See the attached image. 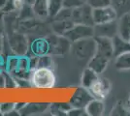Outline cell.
<instances>
[{
  "label": "cell",
  "mask_w": 130,
  "mask_h": 116,
  "mask_svg": "<svg viewBox=\"0 0 130 116\" xmlns=\"http://www.w3.org/2000/svg\"><path fill=\"white\" fill-rule=\"evenodd\" d=\"M56 78L52 69L36 68L31 72L30 82L31 85L38 89L53 88L55 84Z\"/></svg>",
  "instance_id": "obj_1"
},
{
  "label": "cell",
  "mask_w": 130,
  "mask_h": 116,
  "mask_svg": "<svg viewBox=\"0 0 130 116\" xmlns=\"http://www.w3.org/2000/svg\"><path fill=\"white\" fill-rule=\"evenodd\" d=\"M73 54L79 59L89 60L96 53V41L94 37L86 38L74 42L71 44Z\"/></svg>",
  "instance_id": "obj_2"
},
{
  "label": "cell",
  "mask_w": 130,
  "mask_h": 116,
  "mask_svg": "<svg viewBox=\"0 0 130 116\" xmlns=\"http://www.w3.org/2000/svg\"><path fill=\"white\" fill-rule=\"evenodd\" d=\"M47 39L50 47V53L53 54H65L71 50V43L64 35L51 34Z\"/></svg>",
  "instance_id": "obj_3"
},
{
  "label": "cell",
  "mask_w": 130,
  "mask_h": 116,
  "mask_svg": "<svg viewBox=\"0 0 130 116\" xmlns=\"http://www.w3.org/2000/svg\"><path fill=\"white\" fill-rule=\"evenodd\" d=\"M64 36L70 41L71 43H74V42L80 41L83 39L94 37L93 26L83 24V23H75L64 34Z\"/></svg>",
  "instance_id": "obj_4"
},
{
  "label": "cell",
  "mask_w": 130,
  "mask_h": 116,
  "mask_svg": "<svg viewBox=\"0 0 130 116\" xmlns=\"http://www.w3.org/2000/svg\"><path fill=\"white\" fill-rule=\"evenodd\" d=\"M7 40L14 54L20 56L27 55L29 50V42L24 35L13 32L7 37Z\"/></svg>",
  "instance_id": "obj_5"
},
{
  "label": "cell",
  "mask_w": 130,
  "mask_h": 116,
  "mask_svg": "<svg viewBox=\"0 0 130 116\" xmlns=\"http://www.w3.org/2000/svg\"><path fill=\"white\" fill-rule=\"evenodd\" d=\"M92 12H93V9L86 2L80 7L72 9L71 19L74 23H83V24L93 26L94 22H93Z\"/></svg>",
  "instance_id": "obj_6"
},
{
  "label": "cell",
  "mask_w": 130,
  "mask_h": 116,
  "mask_svg": "<svg viewBox=\"0 0 130 116\" xmlns=\"http://www.w3.org/2000/svg\"><path fill=\"white\" fill-rule=\"evenodd\" d=\"M93 22L94 24L106 23V22L115 21L118 19V15L112 6H106L102 8L93 9Z\"/></svg>",
  "instance_id": "obj_7"
},
{
  "label": "cell",
  "mask_w": 130,
  "mask_h": 116,
  "mask_svg": "<svg viewBox=\"0 0 130 116\" xmlns=\"http://www.w3.org/2000/svg\"><path fill=\"white\" fill-rule=\"evenodd\" d=\"M111 88H112V85L110 80L105 77H99V78L93 83V85L88 90L94 99L103 101L111 92Z\"/></svg>",
  "instance_id": "obj_8"
},
{
  "label": "cell",
  "mask_w": 130,
  "mask_h": 116,
  "mask_svg": "<svg viewBox=\"0 0 130 116\" xmlns=\"http://www.w3.org/2000/svg\"><path fill=\"white\" fill-rule=\"evenodd\" d=\"M93 99L91 93L89 90L85 87H80L77 88L74 94L72 95L69 104L72 107H77V108H84L87 106V105Z\"/></svg>",
  "instance_id": "obj_9"
},
{
  "label": "cell",
  "mask_w": 130,
  "mask_h": 116,
  "mask_svg": "<svg viewBox=\"0 0 130 116\" xmlns=\"http://www.w3.org/2000/svg\"><path fill=\"white\" fill-rule=\"evenodd\" d=\"M94 37H106L113 39L118 35V22L117 20L93 25Z\"/></svg>",
  "instance_id": "obj_10"
},
{
  "label": "cell",
  "mask_w": 130,
  "mask_h": 116,
  "mask_svg": "<svg viewBox=\"0 0 130 116\" xmlns=\"http://www.w3.org/2000/svg\"><path fill=\"white\" fill-rule=\"evenodd\" d=\"M96 41V53L111 60L114 56L113 40L106 37H94Z\"/></svg>",
  "instance_id": "obj_11"
},
{
  "label": "cell",
  "mask_w": 130,
  "mask_h": 116,
  "mask_svg": "<svg viewBox=\"0 0 130 116\" xmlns=\"http://www.w3.org/2000/svg\"><path fill=\"white\" fill-rule=\"evenodd\" d=\"M29 52H30V55H36V56L50 54V47L47 39L46 38L35 39L32 43L29 44V50H28L27 53H29Z\"/></svg>",
  "instance_id": "obj_12"
},
{
  "label": "cell",
  "mask_w": 130,
  "mask_h": 116,
  "mask_svg": "<svg viewBox=\"0 0 130 116\" xmlns=\"http://www.w3.org/2000/svg\"><path fill=\"white\" fill-rule=\"evenodd\" d=\"M118 35L124 40H130V13L118 17Z\"/></svg>",
  "instance_id": "obj_13"
},
{
  "label": "cell",
  "mask_w": 130,
  "mask_h": 116,
  "mask_svg": "<svg viewBox=\"0 0 130 116\" xmlns=\"http://www.w3.org/2000/svg\"><path fill=\"white\" fill-rule=\"evenodd\" d=\"M109 61L110 60L107 59V58H105L103 56L95 53L88 60V68H90L94 72L97 73L98 75H100V74H102L107 69Z\"/></svg>",
  "instance_id": "obj_14"
},
{
  "label": "cell",
  "mask_w": 130,
  "mask_h": 116,
  "mask_svg": "<svg viewBox=\"0 0 130 116\" xmlns=\"http://www.w3.org/2000/svg\"><path fill=\"white\" fill-rule=\"evenodd\" d=\"M35 17L44 19L49 17V0H35L32 4Z\"/></svg>",
  "instance_id": "obj_15"
},
{
  "label": "cell",
  "mask_w": 130,
  "mask_h": 116,
  "mask_svg": "<svg viewBox=\"0 0 130 116\" xmlns=\"http://www.w3.org/2000/svg\"><path fill=\"white\" fill-rule=\"evenodd\" d=\"M86 114L88 116H100L104 112V104L101 100L93 99L85 107Z\"/></svg>",
  "instance_id": "obj_16"
},
{
  "label": "cell",
  "mask_w": 130,
  "mask_h": 116,
  "mask_svg": "<svg viewBox=\"0 0 130 116\" xmlns=\"http://www.w3.org/2000/svg\"><path fill=\"white\" fill-rule=\"evenodd\" d=\"M113 40V44H114V56L119 55L121 53H124L127 51H130V41L124 40L119 35L115 36Z\"/></svg>",
  "instance_id": "obj_17"
},
{
  "label": "cell",
  "mask_w": 130,
  "mask_h": 116,
  "mask_svg": "<svg viewBox=\"0 0 130 116\" xmlns=\"http://www.w3.org/2000/svg\"><path fill=\"white\" fill-rule=\"evenodd\" d=\"M98 78H99V75H98L97 73L94 72L93 70H91L90 68L87 67L86 70H84V72L82 74V86L87 89H89Z\"/></svg>",
  "instance_id": "obj_18"
},
{
  "label": "cell",
  "mask_w": 130,
  "mask_h": 116,
  "mask_svg": "<svg viewBox=\"0 0 130 116\" xmlns=\"http://www.w3.org/2000/svg\"><path fill=\"white\" fill-rule=\"evenodd\" d=\"M75 23L72 21V19L67 20H54L52 24V30L54 34L57 35H64Z\"/></svg>",
  "instance_id": "obj_19"
},
{
  "label": "cell",
  "mask_w": 130,
  "mask_h": 116,
  "mask_svg": "<svg viewBox=\"0 0 130 116\" xmlns=\"http://www.w3.org/2000/svg\"><path fill=\"white\" fill-rule=\"evenodd\" d=\"M115 68L119 71L130 70V51L121 53L115 57Z\"/></svg>",
  "instance_id": "obj_20"
},
{
  "label": "cell",
  "mask_w": 130,
  "mask_h": 116,
  "mask_svg": "<svg viewBox=\"0 0 130 116\" xmlns=\"http://www.w3.org/2000/svg\"><path fill=\"white\" fill-rule=\"evenodd\" d=\"M111 6L114 8L118 17L130 13V0H110Z\"/></svg>",
  "instance_id": "obj_21"
},
{
  "label": "cell",
  "mask_w": 130,
  "mask_h": 116,
  "mask_svg": "<svg viewBox=\"0 0 130 116\" xmlns=\"http://www.w3.org/2000/svg\"><path fill=\"white\" fill-rule=\"evenodd\" d=\"M49 107L50 105L48 104H26L20 112L22 114H25V115L38 114V113L44 112Z\"/></svg>",
  "instance_id": "obj_22"
},
{
  "label": "cell",
  "mask_w": 130,
  "mask_h": 116,
  "mask_svg": "<svg viewBox=\"0 0 130 116\" xmlns=\"http://www.w3.org/2000/svg\"><path fill=\"white\" fill-rule=\"evenodd\" d=\"M50 108H51V113L53 115H67L68 111L72 108V106L69 103L67 104H53L52 105H50Z\"/></svg>",
  "instance_id": "obj_23"
},
{
  "label": "cell",
  "mask_w": 130,
  "mask_h": 116,
  "mask_svg": "<svg viewBox=\"0 0 130 116\" xmlns=\"http://www.w3.org/2000/svg\"><path fill=\"white\" fill-rule=\"evenodd\" d=\"M18 14H19V17L22 20H31L35 17L32 5L27 4V3H23V5L19 10Z\"/></svg>",
  "instance_id": "obj_24"
},
{
  "label": "cell",
  "mask_w": 130,
  "mask_h": 116,
  "mask_svg": "<svg viewBox=\"0 0 130 116\" xmlns=\"http://www.w3.org/2000/svg\"><path fill=\"white\" fill-rule=\"evenodd\" d=\"M63 8V0H49V17L54 18Z\"/></svg>",
  "instance_id": "obj_25"
},
{
  "label": "cell",
  "mask_w": 130,
  "mask_h": 116,
  "mask_svg": "<svg viewBox=\"0 0 130 116\" xmlns=\"http://www.w3.org/2000/svg\"><path fill=\"white\" fill-rule=\"evenodd\" d=\"M53 67H54V60L49 54L39 56L37 68H47L53 70Z\"/></svg>",
  "instance_id": "obj_26"
},
{
  "label": "cell",
  "mask_w": 130,
  "mask_h": 116,
  "mask_svg": "<svg viewBox=\"0 0 130 116\" xmlns=\"http://www.w3.org/2000/svg\"><path fill=\"white\" fill-rule=\"evenodd\" d=\"M3 75H4V81H5V88H18L16 77L11 73H9L8 71H3Z\"/></svg>",
  "instance_id": "obj_27"
},
{
  "label": "cell",
  "mask_w": 130,
  "mask_h": 116,
  "mask_svg": "<svg viewBox=\"0 0 130 116\" xmlns=\"http://www.w3.org/2000/svg\"><path fill=\"white\" fill-rule=\"evenodd\" d=\"M71 17H72V9L63 7L54 17V20H67L71 19Z\"/></svg>",
  "instance_id": "obj_28"
},
{
  "label": "cell",
  "mask_w": 130,
  "mask_h": 116,
  "mask_svg": "<svg viewBox=\"0 0 130 116\" xmlns=\"http://www.w3.org/2000/svg\"><path fill=\"white\" fill-rule=\"evenodd\" d=\"M87 3L92 9H97V8H102V7L111 5L110 0H87Z\"/></svg>",
  "instance_id": "obj_29"
},
{
  "label": "cell",
  "mask_w": 130,
  "mask_h": 116,
  "mask_svg": "<svg viewBox=\"0 0 130 116\" xmlns=\"http://www.w3.org/2000/svg\"><path fill=\"white\" fill-rule=\"evenodd\" d=\"M14 111H16V104H14V103L0 104V113L1 114H9Z\"/></svg>",
  "instance_id": "obj_30"
},
{
  "label": "cell",
  "mask_w": 130,
  "mask_h": 116,
  "mask_svg": "<svg viewBox=\"0 0 130 116\" xmlns=\"http://www.w3.org/2000/svg\"><path fill=\"white\" fill-rule=\"evenodd\" d=\"M86 1L84 0H63V7L69 9H75L85 4Z\"/></svg>",
  "instance_id": "obj_31"
},
{
  "label": "cell",
  "mask_w": 130,
  "mask_h": 116,
  "mask_svg": "<svg viewBox=\"0 0 130 116\" xmlns=\"http://www.w3.org/2000/svg\"><path fill=\"white\" fill-rule=\"evenodd\" d=\"M85 114H86V111H85L84 108H77V107H72L70 110L68 111V113H67V115L70 116H81L85 115Z\"/></svg>",
  "instance_id": "obj_32"
},
{
  "label": "cell",
  "mask_w": 130,
  "mask_h": 116,
  "mask_svg": "<svg viewBox=\"0 0 130 116\" xmlns=\"http://www.w3.org/2000/svg\"><path fill=\"white\" fill-rule=\"evenodd\" d=\"M6 59L0 55V72L6 71Z\"/></svg>",
  "instance_id": "obj_33"
},
{
  "label": "cell",
  "mask_w": 130,
  "mask_h": 116,
  "mask_svg": "<svg viewBox=\"0 0 130 116\" xmlns=\"http://www.w3.org/2000/svg\"><path fill=\"white\" fill-rule=\"evenodd\" d=\"M2 88H5V81H4L3 72H0V89Z\"/></svg>",
  "instance_id": "obj_34"
},
{
  "label": "cell",
  "mask_w": 130,
  "mask_h": 116,
  "mask_svg": "<svg viewBox=\"0 0 130 116\" xmlns=\"http://www.w3.org/2000/svg\"><path fill=\"white\" fill-rule=\"evenodd\" d=\"M6 2H7V0H0V12L3 9V7L5 6Z\"/></svg>",
  "instance_id": "obj_35"
},
{
  "label": "cell",
  "mask_w": 130,
  "mask_h": 116,
  "mask_svg": "<svg viewBox=\"0 0 130 116\" xmlns=\"http://www.w3.org/2000/svg\"><path fill=\"white\" fill-rule=\"evenodd\" d=\"M2 47H3V37L0 36V54L2 52Z\"/></svg>",
  "instance_id": "obj_36"
},
{
  "label": "cell",
  "mask_w": 130,
  "mask_h": 116,
  "mask_svg": "<svg viewBox=\"0 0 130 116\" xmlns=\"http://www.w3.org/2000/svg\"><path fill=\"white\" fill-rule=\"evenodd\" d=\"M34 1H35V0H23V2H24V3L30 4V5H32L33 3H34Z\"/></svg>",
  "instance_id": "obj_37"
},
{
  "label": "cell",
  "mask_w": 130,
  "mask_h": 116,
  "mask_svg": "<svg viewBox=\"0 0 130 116\" xmlns=\"http://www.w3.org/2000/svg\"><path fill=\"white\" fill-rule=\"evenodd\" d=\"M129 105H130V97H129Z\"/></svg>",
  "instance_id": "obj_38"
},
{
  "label": "cell",
  "mask_w": 130,
  "mask_h": 116,
  "mask_svg": "<svg viewBox=\"0 0 130 116\" xmlns=\"http://www.w3.org/2000/svg\"><path fill=\"white\" fill-rule=\"evenodd\" d=\"M84 1H86V2H87V0H84Z\"/></svg>",
  "instance_id": "obj_39"
}]
</instances>
